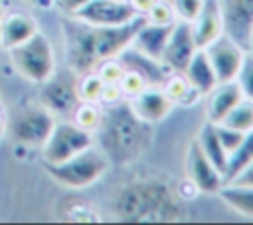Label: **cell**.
Returning <instances> with one entry per match:
<instances>
[{"label": "cell", "mask_w": 253, "mask_h": 225, "mask_svg": "<svg viewBox=\"0 0 253 225\" xmlns=\"http://www.w3.org/2000/svg\"><path fill=\"white\" fill-rule=\"evenodd\" d=\"M144 122L134 116L128 103H115L103 112L99 130L103 132V150L109 158L117 156L128 160L136 156L144 146Z\"/></svg>", "instance_id": "3"}, {"label": "cell", "mask_w": 253, "mask_h": 225, "mask_svg": "<svg viewBox=\"0 0 253 225\" xmlns=\"http://www.w3.org/2000/svg\"><path fill=\"white\" fill-rule=\"evenodd\" d=\"M247 51H251V53H253V28H251V32H249V39H247Z\"/></svg>", "instance_id": "39"}, {"label": "cell", "mask_w": 253, "mask_h": 225, "mask_svg": "<svg viewBox=\"0 0 253 225\" xmlns=\"http://www.w3.org/2000/svg\"><path fill=\"white\" fill-rule=\"evenodd\" d=\"M95 73L103 79L105 85H109V83H119L121 81V77L125 73V67L119 61V57H109V59H103L95 67Z\"/></svg>", "instance_id": "30"}, {"label": "cell", "mask_w": 253, "mask_h": 225, "mask_svg": "<svg viewBox=\"0 0 253 225\" xmlns=\"http://www.w3.org/2000/svg\"><path fill=\"white\" fill-rule=\"evenodd\" d=\"M229 184H243V186H253V164L237 178V180H233V182H229Z\"/></svg>", "instance_id": "37"}, {"label": "cell", "mask_w": 253, "mask_h": 225, "mask_svg": "<svg viewBox=\"0 0 253 225\" xmlns=\"http://www.w3.org/2000/svg\"><path fill=\"white\" fill-rule=\"evenodd\" d=\"M156 0H130V4H132V8L138 12V14H146L150 8H152V4H154Z\"/></svg>", "instance_id": "36"}, {"label": "cell", "mask_w": 253, "mask_h": 225, "mask_svg": "<svg viewBox=\"0 0 253 225\" xmlns=\"http://www.w3.org/2000/svg\"><path fill=\"white\" fill-rule=\"evenodd\" d=\"M144 22L146 16L142 14L121 26H91L81 20L67 18L63 24L67 67L77 75H83L95 71L103 59L119 57V53L132 43Z\"/></svg>", "instance_id": "1"}, {"label": "cell", "mask_w": 253, "mask_h": 225, "mask_svg": "<svg viewBox=\"0 0 253 225\" xmlns=\"http://www.w3.org/2000/svg\"><path fill=\"white\" fill-rule=\"evenodd\" d=\"M223 126H229L239 132H251L253 130V101L243 99L233 107V111L219 122Z\"/></svg>", "instance_id": "26"}, {"label": "cell", "mask_w": 253, "mask_h": 225, "mask_svg": "<svg viewBox=\"0 0 253 225\" xmlns=\"http://www.w3.org/2000/svg\"><path fill=\"white\" fill-rule=\"evenodd\" d=\"M43 168L57 184L71 189H81L97 184L107 174L111 168V158L103 146L93 144L61 164H43Z\"/></svg>", "instance_id": "4"}, {"label": "cell", "mask_w": 253, "mask_h": 225, "mask_svg": "<svg viewBox=\"0 0 253 225\" xmlns=\"http://www.w3.org/2000/svg\"><path fill=\"white\" fill-rule=\"evenodd\" d=\"M30 4H36V6H49L51 0H28Z\"/></svg>", "instance_id": "38"}, {"label": "cell", "mask_w": 253, "mask_h": 225, "mask_svg": "<svg viewBox=\"0 0 253 225\" xmlns=\"http://www.w3.org/2000/svg\"><path fill=\"white\" fill-rule=\"evenodd\" d=\"M245 97L237 85V81H227V83H217L210 93H208V122L219 124L237 103H241Z\"/></svg>", "instance_id": "17"}, {"label": "cell", "mask_w": 253, "mask_h": 225, "mask_svg": "<svg viewBox=\"0 0 253 225\" xmlns=\"http://www.w3.org/2000/svg\"><path fill=\"white\" fill-rule=\"evenodd\" d=\"M8 51L18 73H22L32 83H43L57 69L53 45L42 32H36L30 39L10 47Z\"/></svg>", "instance_id": "5"}, {"label": "cell", "mask_w": 253, "mask_h": 225, "mask_svg": "<svg viewBox=\"0 0 253 225\" xmlns=\"http://www.w3.org/2000/svg\"><path fill=\"white\" fill-rule=\"evenodd\" d=\"M225 205H229L235 213L253 217V186L243 184H225L219 191Z\"/></svg>", "instance_id": "24"}, {"label": "cell", "mask_w": 253, "mask_h": 225, "mask_svg": "<svg viewBox=\"0 0 253 225\" xmlns=\"http://www.w3.org/2000/svg\"><path fill=\"white\" fill-rule=\"evenodd\" d=\"M210 63L215 71L217 83H227V81H235L239 67L243 63L245 57V47L241 43H237L231 36L221 34L215 41H211L208 47H204Z\"/></svg>", "instance_id": "9"}, {"label": "cell", "mask_w": 253, "mask_h": 225, "mask_svg": "<svg viewBox=\"0 0 253 225\" xmlns=\"http://www.w3.org/2000/svg\"><path fill=\"white\" fill-rule=\"evenodd\" d=\"M53 124H55L53 112H49L42 103L24 105L18 109V112L12 118V134L16 136V140L24 144L42 146L49 136Z\"/></svg>", "instance_id": "8"}, {"label": "cell", "mask_w": 253, "mask_h": 225, "mask_svg": "<svg viewBox=\"0 0 253 225\" xmlns=\"http://www.w3.org/2000/svg\"><path fill=\"white\" fill-rule=\"evenodd\" d=\"M225 34L247 49L249 32L253 28V0H219Z\"/></svg>", "instance_id": "14"}, {"label": "cell", "mask_w": 253, "mask_h": 225, "mask_svg": "<svg viewBox=\"0 0 253 225\" xmlns=\"http://www.w3.org/2000/svg\"><path fill=\"white\" fill-rule=\"evenodd\" d=\"M198 144L202 148V152L208 156V160L223 174L225 172V166H227V150L223 148L219 136H217V128L213 122H206L198 134Z\"/></svg>", "instance_id": "21"}, {"label": "cell", "mask_w": 253, "mask_h": 225, "mask_svg": "<svg viewBox=\"0 0 253 225\" xmlns=\"http://www.w3.org/2000/svg\"><path fill=\"white\" fill-rule=\"evenodd\" d=\"M162 91L172 99L174 105H186V107H192L196 101H200V97H204L190 85V81L186 79L184 73H176V71H172L166 77Z\"/></svg>", "instance_id": "23"}, {"label": "cell", "mask_w": 253, "mask_h": 225, "mask_svg": "<svg viewBox=\"0 0 253 225\" xmlns=\"http://www.w3.org/2000/svg\"><path fill=\"white\" fill-rule=\"evenodd\" d=\"M140 16L130 2L121 0H91L71 18L81 20L91 26H121Z\"/></svg>", "instance_id": "10"}, {"label": "cell", "mask_w": 253, "mask_h": 225, "mask_svg": "<svg viewBox=\"0 0 253 225\" xmlns=\"http://www.w3.org/2000/svg\"><path fill=\"white\" fill-rule=\"evenodd\" d=\"M93 144V132L81 128L71 120H61L53 124L49 136L42 144V160L43 164H61Z\"/></svg>", "instance_id": "6"}, {"label": "cell", "mask_w": 253, "mask_h": 225, "mask_svg": "<svg viewBox=\"0 0 253 225\" xmlns=\"http://www.w3.org/2000/svg\"><path fill=\"white\" fill-rule=\"evenodd\" d=\"M170 2H172V0H170Z\"/></svg>", "instance_id": "43"}, {"label": "cell", "mask_w": 253, "mask_h": 225, "mask_svg": "<svg viewBox=\"0 0 253 225\" xmlns=\"http://www.w3.org/2000/svg\"><path fill=\"white\" fill-rule=\"evenodd\" d=\"M38 30V22L26 12H10L2 16L0 22V43L10 49L26 39H30Z\"/></svg>", "instance_id": "18"}, {"label": "cell", "mask_w": 253, "mask_h": 225, "mask_svg": "<svg viewBox=\"0 0 253 225\" xmlns=\"http://www.w3.org/2000/svg\"><path fill=\"white\" fill-rule=\"evenodd\" d=\"M198 49H200V47L196 45L194 32H192V24H190V22H184V20H176L160 59H162V63H164L170 71L184 73L186 65L190 63L192 55H194Z\"/></svg>", "instance_id": "11"}, {"label": "cell", "mask_w": 253, "mask_h": 225, "mask_svg": "<svg viewBox=\"0 0 253 225\" xmlns=\"http://www.w3.org/2000/svg\"><path fill=\"white\" fill-rule=\"evenodd\" d=\"M184 75L190 81V85L202 95H208L217 85V77H215V71L210 63V57H208L206 49H198L192 55L190 63L184 69Z\"/></svg>", "instance_id": "20"}, {"label": "cell", "mask_w": 253, "mask_h": 225, "mask_svg": "<svg viewBox=\"0 0 253 225\" xmlns=\"http://www.w3.org/2000/svg\"><path fill=\"white\" fill-rule=\"evenodd\" d=\"M2 128H4V118H2V114H0V132H2Z\"/></svg>", "instance_id": "40"}, {"label": "cell", "mask_w": 253, "mask_h": 225, "mask_svg": "<svg viewBox=\"0 0 253 225\" xmlns=\"http://www.w3.org/2000/svg\"><path fill=\"white\" fill-rule=\"evenodd\" d=\"M121 2H130V0H121Z\"/></svg>", "instance_id": "42"}, {"label": "cell", "mask_w": 253, "mask_h": 225, "mask_svg": "<svg viewBox=\"0 0 253 225\" xmlns=\"http://www.w3.org/2000/svg\"><path fill=\"white\" fill-rule=\"evenodd\" d=\"M235 81H237L243 97L253 101V53L251 51H245V57H243V63L239 67Z\"/></svg>", "instance_id": "28"}, {"label": "cell", "mask_w": 253, "mask_h": 225, "mask_svg": "<svg viewBox=\"0 0 253 225\" xmlns=\"http://www.w3.org/2000/svg\"><path fill=\"white\" fill-rule=\"evenodd\" d=\"M206 0H172V6L176 10V18L184 22H194L198 14L202 12Z\"/></svg>", "instance_id": "32"}, {"label": "cell", "mask_w": 253, "mask_h": 225, "mask_svg": "<svg viewBox=\"0 0 253 225\" xmlns=\"http://www.w3.org/2000/svg\"><path fill=\"white\" fill-rule=\"evenodd\" d=\"M144 16L152 24H172V22L178 20L176 18V10H174V6H172L170 0H156L152 4V8Z\"/></svg>", "instance_id": "29"}, {"label": "cell", "mask_w": 253, "mask_h": 225, "mask_svg": "<svg viewBox=\"0 0 253 225\" xmlns=\"http://www.w3.org/2000/svg\"><path fill=\"white\" fill-rule=\"evenodd\" d=\"M215 128H217V136H219L223 148L227 150V154H231L247 134V132H239V130H233L229 126H223V124H215Z\"/></svg>", "instance_id": "33"}, {"label": "cell", "mask_w": 253, "mask_h": 225, "mask_svg": "<svg viewBox=\"0 0 253 225\" xmlns=\"http://www.w3.org/2000/svg\"><path fill=\"white\" fill-rule=\"evenodd\" d=\"M121 221H178L184 217L182 199L158 180H132L115 197Z\"/></svg>", "instance_id": "2"}, {"label": "cell", "mask_w": 253, "mask_h": 225, "mask_svg": "<svg viewBox=\"0 0 253 225\" xmlns=\"http://www.w3.org/2000/svg\"><path fill=\"white\" fill-rule=\"evenodd\" d=\"M77 79L79 75L69 67L63 73H57L55 69L43 83H40V103L53 114H71L79 103Z\"/></svg>", "instance_id": "7"}, {"label": "cell", "mask_w": 253, "mask_h": 225, "mask_svg": "<svg viewBox=\"0 0 253 225\" xmlns=\"http://www.w3.org/2000/svg\"><path fill=\"white\" fill-rule=\"evenodd\" d=\"M174 28V22L172 24H152V22H144L142 28L136 32L134 39H132V47L154 57V59H160L162 57V51L166 47V41L170 38V32Z\"/></svg>", "instance_id": "19"}, {"label": "cell", "mask_w": 253, "mask_h": 225, "mask_svg": "<svg viewBox=\"0 0 253 225\" xmlns=\"http://www.w3.org/2000/svg\"><path fill=\"white\" fill-rule=\"evenodd\" d=\"M119 61L123 63L125 69H130V71H136L148 87H162L166 77L172 73L164 63L162 59H154L138 49H134L132 45H128L125 51L119 53Z\"/></svg>", "instance_id": "15"}, {"label": "cell", "mask_w": 253, "mask_h": 225, "mask_svg": "<svg viewBox=\"0 0 253 225\" xmlns=\"http://www.w3.org/2000/svg\"><path fill=\"white\" fill-rule=\"evenodd\" d=\"M103 91H105V83L95 71L79 75V79H77L79 103H95V105H99L101 99H103Z\"/></svg>", "instance_id": "25"}, {"label": "cell", "mask_w": 253, "mask_h": 225, "mask_svg": "<svg viewBox=\"0 0 253 225\" xmlns=\"http://www.w3.org/2000/svg\"><path fill=\"white\" fill-rule=\"evenodd\" d=\"M253 164V130L245 134L241 144L227 156V166L223 172V182L229 184L237 180L249 166Z\"/></svg>", "instance_id": "22"}, {"label": "cell", "mask_w": 253, "mask_h": 225, "mask_svg": "<svg viewBox=\"0 0 253 225\" xmlns=\"http://www.w3.org/2000/svg\"><path fill=\"white\" fill-rule=\"evenodd\" d=\"M71 114H73V122L89 132H95L101 126L103 111L95 103H77V107L73 109Z\"/></svg>", "instance_id": "27"}, {"label": "cell", "mask_w": 253, "mask_h": 225, "mask_svg": "<svg viewBox=\"0 0 253 225\" xmlns=\"http://www.w3.org/2000/svg\"><path fill=\"white\" fill-rule=\"evenodd\" d=\"M87 2H91V0H51V8L53 10H57L59 14H63V16H67V18H71L77 10H81Z\"/></svg>", "instance_id": "34"}, {"label": "cell", "mask_w": 253, "mask_h": 225, "mask_svg": "<svg viewBox=\"0 0 253 225\" xmlns=\"http://www.w3.org/2000/svg\"><path fill=\"white\" fill-rule=\"evenodd\" d=\"M128 107L138 120H142L144 124H154L170 114L174 103L162 91V87H146L144 91L128 99Z\"/></svg>", "instance_id": "13"}, {"label": "cell", "mask_w": 253, "mask_h": 225, "mask_svg": "<svg viewBox=\"0 0 253 225\" xmlns=\"http://www.w3.org/2000/svg\"><path fill=\"white\" fill-rule=\"evenodd\" d=\"M188 176L194 189L202 193H217L225 186L223 174L208 160V156L202 152L196 138L192 140L188 150Z\"/></svg>", "instance_id": "12"}, {"label": "cell", "mask_w": 253, "mask_h": 225, "mask_svg": "<svg viewBox=\"0 0 253 225\" xmlns=\"http://www.w3.org/2000/svg\"><path fill=\"white\" fill-rule=\"evenodd\" d=\"M121 99H123V93H121L119 83H109V85H105L101 103H105V105H115V103H119Z\"/></svg>", "instance_id": "35"}, {"label": "cell", "mask_w": 253, "mask_h": 225, "mask_svg": "<svg viewBox=\"0 0 253 225\" xmlns=\"http://www.w3.org/2000/svg\"><path fill=\"white\" fill-rule=\"evenodd\" d=\"M192 32H194V39L196 45L200 49L208 47L211 41H215L221 34H225V26H223V14H221V6L219 0H206L202 12L198 14V18L192 22Z\"/></svg>", "instance_id": "16"}, {"label": "cell", "mask_w": 253, "mask_h": 225, "mask_svg": "<svg viewBox=\"0 0 253 225\" xmlns=\"http://www.w3.org/2000/svg\"><path fill=\"white\" fill-rule=\"evenodd\" d=\"M2 16H4V14H2V8H0V22H2Z\"/></svg>", "instance_id": "41"}, {"label": "cell", "mask_w": 253, "mask_h": 225, "mask_svg": "<svg viewBox=\"0 0 253 225\" xmlns=\"http://www.w3.org/2000/svg\"><path fill=\"white\" fill-rule=\"evenodd\" d=\"M119 87H121L123 97L132 99L134 95H138L140 91H144L148 85H146V81H144L136 71L125 69V73H123V77H121V81H119Z\"/></svg>", "instance_id": "31"}]
</instances>
